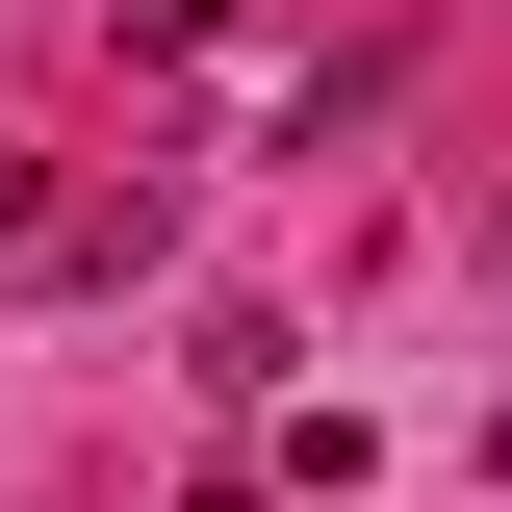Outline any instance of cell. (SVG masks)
<instances>
[{
	"label": "cell",
	"instance_id": "6da1fadb",
	"mask_svg": "<svg viewBox=\"0 0 512 512\" xmlns=\"http://www.w3.org/2000/svg\"><path fill=\"white\" fill-rule=\"evenodd\" d=\"M0 256H52V180H26V128H0Z\"/></svg>",
	"mask_w": 512,
	"mask_h": 512
},
{
	"label": "cell",
	"instance_id": "3957f363",
	"mask_svg": "<svg viewBox=\"0 0 512 512\" xmlns=\"http://www.w3.org/2000/svg\"><path fill=\"white\" fill-rule=\"evenodd\" d=\"M487 256H512V180H487Z\"/></svg>",
	"mask_w": 512,
	"mask_h": 512
},
{
	"label": "cell",
	"instance_id": "7a4b0ae2",
	"mask_svg": "<svg viewBox=\"0 0 512 512\" xmlns=\"http://www.w3.org/2000/svg\"><path fill=\"white\" fill-rule=\"evenodd\" d=\"M205 512H282V487H205Z\"/></svg>",
	"mask_w": 512,
	"mask_h": 512
}]
</instances>
